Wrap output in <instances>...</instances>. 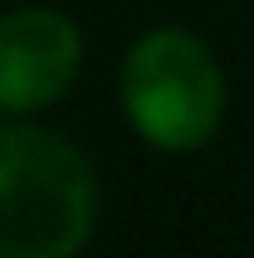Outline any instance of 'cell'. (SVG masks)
<instances>
[{"label": "cell", "mask_w": 254, "mask_h": 258, "mask_svg": "<svg viewBox=\"0 0 254 258\" xmlns=\"http://www.w3.org/2000/svg\"><path fill=\"white\" fill-rule=\"evenodd\" d=\"M82 38L58 10H15L0 19V115H34L72 86Z\"/></svg>", "instance_id": "obj_3"}, {"label": "cell", "mask_w": 254, "mask_h": 258, "mask_svg": "<svg viewBox=\"0 0 254 258\" xmlns=\"http://www.w3.org/2000/svg\"><path fill=\"white\" fill-rule=\"evenodd\" d=\"M130 124L163 153H192L216 134L226 115L221 62L187 29H154L130 48L120 72Z\"/></svg>", "instance_id": "obj_2"}, {"label": "cell", "mask_w": 254, "mask_h": 258, "mask_svg": "<svg viewBox=\"0 0 254 258\" xmlns=\"http://www.w3.org/2000/svg\"><path fill=\"white\" fill-rule=\"evenodd\" d=\"M91 225V163L48 129L0 124V258H67Z\"/></svg>", "instance_id": "obj_1"}]
</instances>
